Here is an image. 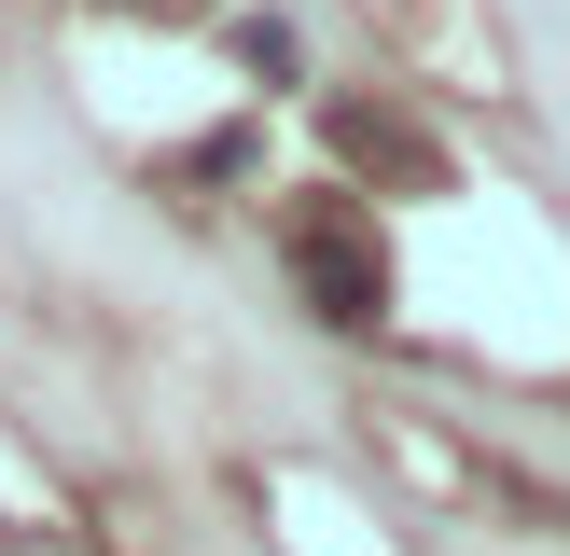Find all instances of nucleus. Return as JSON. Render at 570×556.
Returning a JSON list of instances; mask_svg holds the SVG:
<instances>
[{"instance_id":"f03ea898","label":"nucleus","mask_w":570,"mask_h":556,"mask_svg":"<svg viewBox=\"0 0 570 556\" xmlns=\"http://www.w3.org/2000/svg\"><path fill=\"white\" fill-rule=\"evenodd\" d=\"M237 56H250V70H265V83H293V70H306V42H293V28H278V14H250V28H237Z\"/></svg>"},{"instance_id":"f257e3e1","label":"nucleus","mask_w":570,"mask_h":556,"mask_svg":"<svg viewBox=\"0 0 570 556\" xmlns=\"http://www.w3.org/2000/svg\"><path fill=\"white\" fill-rule=\"evenodd\" d=\"M293 265H306V292H321V320H334V334H362V320H376V292H390L376 250H348V237H306Z\"/></svg>"}]
</instances>
